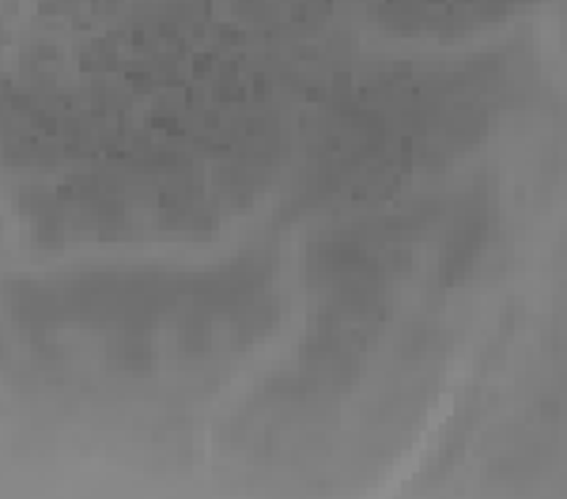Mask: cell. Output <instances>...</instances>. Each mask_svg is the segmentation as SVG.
<instances>
[{
	"label": "cell",
	"mask_w": 567,
	"mask_h": 499,
	"mask_svg": "<svg viewBox=\"0 0 567 499\" xmlns=\"http://www.w3.org/2000/svg\"><path fill=\"white\" fill-rule=\"evenodd\" d=\"M374 4L382 8V20L390 23L451 34L462 31V27L507 15L511 8L526 4V0H374Z\"/></svg>",
	"instance_id": "1"
}]
</instances>
